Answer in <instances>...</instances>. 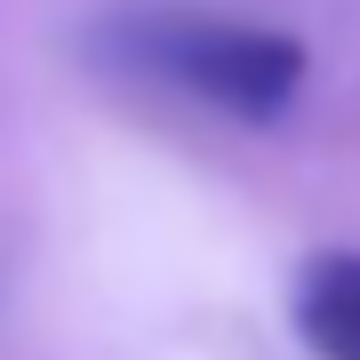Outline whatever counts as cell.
Here are the masks:
<instances>
[{"mask_svg": "<svg viewBox=\"0 0 360 360\" xmlns=\"http://www.w3.org/2000/svg\"><path fill=\"white\" fill-rule=\"evenodd\" d=\"M89 49L112 72L176 89L240 129H272L312 72L296 32L248 25V16H193V8H112L89 32Z\"/></svg>", "mask_w": 360, "mask_h": 360, "instance_id": "6da1fadb", "label": "cell"}, {"mask_svg": "<svg viewBox=\"0 0 360 360\" xmlns=\"http://www.w3.org/2000/svg\"><path fill=\"white\" fill-rule=\"evenodd\" d=\"M296 336L312 360H360V257L328 248L296 281Z\"/></svg>", "mask_w": 360, "mask_h": 360, "instance_id": "7a4b0ae2", "label": "cell"}]
</instances>
